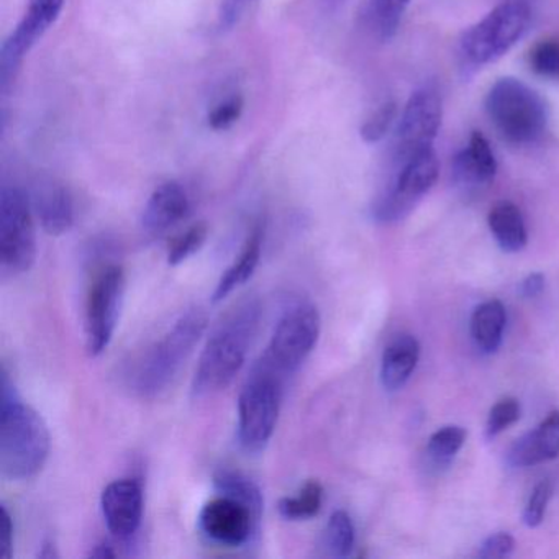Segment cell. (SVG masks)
<instances>
[{"label":"cell","mask_w":559,"mask_h":559,"mask_svg":"<svg viewBox=\"0 0 559 559\" xmlns=\"http://www.w3.org/2000/svg\"><path fill=\"white\" fill-rule=\"evenodd\" d=\"M50 431L35 408L25 404L2 369L0 382V471L12 480L37 476L50 456Z\"/></svg>","instance_id":"1"},{"label":"cell","mask_w":559,"mask_h":559,"mask_svg":"<svg viewBox=\"0 0 559 559\" xmlns=\"http://www.w3.org/2000/svg\"><path fill=\"white\" fill-rule=\"evenodd\" d=\"M258 300H245L215 325L202 349L192 379V395L209 397L225 391L247 361L260 323Z\"/></svg>","instance_id":"2"},{"label":"cell","mask_w":559,"mask_h":559,"mask_svg":"<svg viewBox=\"0 0 559 559\" xmlns=\"http://www.w3.org/2000/svg\"><path fill=\"white\" fill-rule=\"evenodd\" d=\"M207 330L204 310L182 313L168 332L148 346L130 368V389L142 399H155L166 391L188 361L195 345Z\"/></svg>","instance_id":"3"},{"label":"cell","mask_w":559,"mask_h":559,"mask_svg":"<svg viewBox=\"0 0 559 559\" xmlns=\"http://www.w3.org/2000/svg\"><path fill=\"white\" fill-rule=\"evenodd\" d=\"M484 109L493 129L513 146L536 145L548 130L545 99L516 78H500L490 86Z\"/></svg>","instance_id":"4"},{"label":"cell","mask_w":559,"mask_h":559,"mask_svg":"<svg viewBox=\"0 0 559 559\" xmlns=\"http://www.w3.org/2000/svg\"><path fill=\"white\" fill-rule=\"evenodd\" d=\"M530 25L532 9L526 0H503L464 32L457 48L461 67L477 71L500 60L525 37Z\"/></svg>","instance_id":"5"},{"label":"cell","mask_w":559,"mask_h":559,"mask_svg":"<svg viewBox=\"0 0 559 559\" xmlns=\"http://www.w3.org/2000/svg\"><path fill=\"white\" fill-rule=\"evenodd\" d=\"M283 376L258 361L238 397V440L247 453H261L273 438L283 402Z\"/></svg>","instance_id":"6"},{"label":"cell","mask_w":559,"mask_h":559,"mask_svg":"<svg viewBox=\"0 0 559 559\" xmlns=\"http://www.w3.org/2000/svg\"><path fill=\"white\" fill-rule=\"evenodd\" d=\"M322 320L312 304H297L277 320L260 361L284 379L297 372L319 342Z\"/></svg>","instance_id":"7"},{"label":"cell","mask_w":559,"mask_h":559,"mask_svg":"<svg viewBox=\"0 0 559 559\" xmlns=\"http://www.w3.org/2000/svg\"><path fill=\"white\" fill-rule=\"evenodd\" d=\"M37 258L34 205L22 189L4 186L0 192V263L4 274L27 273Z\"/></svg>","instance_id":"8"},{"label":"cell","mask_w":559,"mask_h":559,"mask_svg":"<svg viewBox=\"0 0 559 559\" xmlns=\"http://www.w3.org/2000/svg\"><path fill=\"white\" fill-rule=\"evenodd\" d=\"M395 166L397 169L391 182L372 209L376 221L382 224H392L407 217L440 176V162L433 146L395 163Z\"/></svg>","instance_id":"9"},{"label":"cell","mask_w":559,"mask_h":559,"mask_svg":"<svg viewBox=\"0 0 559 559\" xmlns=\"http://www.w3.org/2000/svg\"><path fill=\"white\" fill-rule=\"evenodd\" d=\"M443 122V100L437 84L425 83L405 104L395 130L394 163L431 148Z\"/></svg>","instance_id":"10"},{"label":"cell","mask_w":559,"mask_h":559,"mask_svg":"<svg viewBox=\"0 0 559 559\" xmlns=\"http://www.w3.org/2000/svg\"><path fill=\"white\" fill-rule=\"evenodd\" d=\"M126 294V274L117 264L104 267L91 284L86 302V342L91 356H99L112 342Z\"/></svg>","instance_id":"11"},{"label":"cell","mask_w":559,"mask_h":559,"mask_svg":"<svg viewBox=\"0 0 559 559\" xmlns=\"http://www.w3.org/2000/svg\"><path fill=\"white\" fill-rule=\"evenodd\" d=\"M64 0H31L27 12L0 48V91L8 94L32 48L53 27Z\"/></svg>","instance_id":"12"},{"label":"cell","mask_w":559,"mask_h":559,"mask_svg":"<svg viewBox=\"0 0 559 559\" xmlns=\"http://www.w3.org/2000/svg\"><path fill=\"white\" fill-rule=\"evenodd\" d=\"M258 525L260 522L245 503L222 493L209 500L199 513V526L204 535L225 546L250 542Z\"/></svg>","instance_id":"13"},{"label":"cell","mask_w":559,"mask_h":559,"mask_svg":"<svg viewBox=\"0 0 559 559\" xmlns=\"http://www.w3.org/2000/svg\"><path fill=\"white\" fill-rule=\"evenodd\" d=\"M100 509L107 528L116 538H133L143 519L142 484L132 477L114 480L100 496Z\"/></svg>","instance_id":"14"},{"label":"cell","mask_w":559,"mask_h":559,"mask_svg":"<svg viewBox=\"0 0 559 559\" xmlns=\"http://www.w3.org/2000/svg\"><path fill=\"white\" fill-rule=\"evenodd\" d=\"M496 155L489 140L480 132H473L469 142L454 155L451 162V176L461 188H486L496 179Z\"/></svg>","instance_id":"15"},{"label":"cell","mask_w":559,"mask_h":559,"mask_svg":"<svg viewBox=\"0 0 559 559\" xmlns=\"http://www.w3.org/2000/svg\"><path fill=\"white\" fill-rule=\"evenodd\" d=\"M559 456V411L551 412L538 427L520 437L507 454L513 467H532Z\"/></svg>","instance_id":"16"},{"label":"cell","mask_w":559,"mask_h":559,"mask_svg":"<svg viewBox=\"0 0 559 559\" xmlns=\"http://www.w3.org/2000/svg\"><path fill=\"white\" fill-rule=\"evenodd\" d=\"M189 198L178 182L169 181L159 186L146 202L142 215L143 231L150 237H159L189 214Z\"/></svg>","instance_id":"17"},{"label":"cell","mask_w":559,"mask_h":559,"mask_svg":"<svg viewBox=\"0 0 559 559\" xmlns=\"http://www.w3.org/2000/svg\"><path fill=\"white\" fill-rule=\"evenodd\" d=\"M34 212L48 235L67 234L74 224V201L70 189L60 182H41L35 191Z\"/></svg>","instance_id":"18"},{"label":"cell","mask_w":559,"mask_h":559,"mask_svg":"<svg viewBox=\"0 0 559 559\" xmlns=\"http://www.w3.org/2000/svg\"><path fill=\"white\" fill-rule=\"evenodd\" d=\"M420 359V343L415 336L397 335L389 342L382 353L381 382L385 391L395 392L404 388Z\"/></svg>","instance_id":"19"},{"label":"cell","mask_w":559,"mask_h":559,"mask_svg":"<svg viewBox=\"0 0 559 559\" xmlns=\"http://www.w3.org/2000/svg\"><path fill=\"white\" fill-rule=\"evenodd\" d=\"M506 307L500 300H487L474 309L471 316V336L474 345L484 355H492L502 345L506 330Z\"/></svg>","instance_id":"20"},{"label":"cell","mask_w":559,"mask_h":559,"mask_svg":"<svg viewBox=\"0 0 559 559\" xmlns=\"http://www.w3.org/2000/svg\"><path fill=\"white\" fill-rule=\"evenodd\" d=\"M487 224H489L490 234L507 253H516L525 248L528 240L525 218L513 202H497L487 215Z\"/></svg>","instance_id":"21"},{"label":"cell","mask_w":559,"mask_h":559,"mask_svg":"<svg viewBox=\"0 0 559 559\" xmlns=\"http://www.w3.org/2000/svg\"><path fill=\"white\" fill-rule=\"evenodd\" d=\"M261 245H263V230L257 227L245 241L243 250L238 254L237 260L222 274L214 290V302H221L253 276L254 270L260 264Z\"/></svg>","instance_id":"22"},{"label":"cell","mask_w":559,"mask_h":559,"mask_svg":"<svg viewBox=\"0 0 559 559\" xmlns=\"http://www.w3.org/2000/svg\"><path fill=\"white\" fill-rule=\"evenodd\" d=\"M214 484L218 493L240 500L260 522L261 513H263V493L258 484L251 480L247 474L235 469H221L215 473Z\"/></svg>","instance_id":"23"},{"label":"cell","mask_w":559,"mask_h":559,"mask_svg":"<svg viewBox=\"0 0 559 559\" xmlns=\"http://www.w3.org/2000/svg\"><path fill=\"white\" fill-rule=\"evenodd\" d=\"M412 0H369L368 17L376 37L389 41L397 35Z\"/></svg>","instance_id":"24"},{"label":"cell","mask_w":559,"mask_h":559,"mask_svg":"<svg viewBox=\"0 0 559 559\" xmlns=\"http://www.w3.org/2000/svg\"><path fill=\"white\" fill-rule=\"evenodd\" d=\"M323 487L319 480H307L294 497H284L277 503L281 515L287 520H309L322 509Z\"/></svg>","instance_id":"25"},{"label":"cell","mask_w":559,"mask_h":559,"mask_svg":"<svg viewBox=\"0 0 559 559\" xmlns=\"http://www.w3.org/2000/svg\"><path fill=\"white\" fill-rule=\"evenodd\" d=\"M325 546L330 555L346 558L355 548V525L345 510H336L330 516L325 530Z\"/></svg>","instance_id":"26"},{"label":"cell","mask_w":559,"mask_h":559,"mask_svg":"<svg viewBox=\"0 0 559 559\" xmlns=\"http://www.w3.org/2000/svg\"><path fill=\"white\" fill-rule=\"evenodd\" d=\"M467 431L457 425H448L431 435L427 444L428 456L437 464H448L463 448Z\"/></svg>","instance_id":"27"},{"label":"cell","mask_w":559,"mask_h":559,"mask_svg":"<svg viewBox=\"0 0 559 559\" xmlns=\"http://www.w3.org/2000/svg\"><path fill=\"white\" fill-rule=\"evenodd\" d=\"M207 237L209 227L204 222H199V224L188 228L185 234L178 235L169 245L168 264L178 266V264L185 263L186 260H189L192 254L198 253L204 247Z\"/></svg>","instance_id":"28"},{"label":"cell","mask_w":559,"mask_h":559,"mask_svg":"<svg viewBox=\"0 0 559 559\" xmlns=\"http://www.w3.org/2000/svg\"><path fill=\"white\" fill-rule=\"evenodd\" d=\"M530 68L533 73L545 80H559V40L548 38V40L538 41L530 50Z\"/></svg>","instance_id":"29"},{"label":"cell","mask_w":559,"mask_h":559,"mask_svg":"<svg viewBox=\"0 0 559 559\" xmlns=\"http://www.w3.org/2000/svg\"><path fill=\"white\" fill-rule=\"evenodd\" d=\"M397 114L399 110L395 100H388V103L382 104V106L362 123L361 130H359L362 142L372 145V143H379L381 140H384L388 133L391 132L392 127H394L395 120H397Z\"/></svg>","instance_id":"30"},{"label":"cell","mask_w":559,"mask_h":559,"mask_svg":"<svg viewBox=\"0 0 559 559\" xmlns=\"http://www.w3.org/2000/svg\"><path fill=\"white\" fill-rule=\"evenodd\" d=\"M520 418V402L513 397H506L497 402L490 408L489 417L486 421V437L496 438L507 428L512 427Z\"/></svg>","instance_id":"31"},{"label":"cell","mask_w":559,"mask_h":559,"mask_svg":"<svg viewBox=\"0 0 559 559\" xmlns=\"http://www.w3.org/2000/svg\"><path fill=\"white\" fill-rule=\"evenodd\" d=\"M551 496L552 486L549 480H542V483L536 484L528 502H526L525 510H523V523L526 526L535 528V526L542 525Z\"/></svg>","instance_id":"32"},{"label":"cell","mask_w":559,"mask_h":559,"mask_svg":"<svg viewBox=\"0 0 559 559\" xmlns=\"http://www.w3.org/2000/svg\"><path fill=\"white\" fill-rule=\"evenodd\" d=\"M241 112H243V99L240 96L230 97L209 114V126L214 130L230 129L240 119Z\"/></svg>","instance_id":"33"},{"label":"cell","mask_w":559,"mask_h":559,"mask_svg":"<svg viewBox=\"0 0 559 559\" xmlns=\"http://www.w3.org/2000/svg\"><path fill=\"white\" fill-rule=\"evenodd\" d=\"M515 548V539L510 533L499 532L487 536L479 549V558H507Z\"/></svg>","instance_id":"34"},{"label":"cell","mask_w":559,"mask_h":559,"mask_svg":"<svg viewBox=\"0 0 559 559\" xmlns=\"http://www.w3.org/2000/svg\"><path fill=\"white\" fill-rule=\"evenodd\" d=\"M250 2L251 0H221V8H218L221 31L228 32L237 27Z\"/></svg>","instance_id":"35"},{"label":"cell","mask_w":559,"mask_h":559,"mask_svg":"<svg viewBox=\"0 0 559 559\" xmlns=\"http://www.w3.org/2000/svg\"><path fill=\"white\" fill-rule=\"evenodd\" d=\"M14 520L8 506H0V556L2 558H12L14 549Z\"/></svg>","instance_id":"36"},{"label":"cell","mask_w":559,"mask_h":559,"mask_svg":"<svg viewBox=\"0 0 559 559\" xmlns=\"http://www.w3.org/2000/svg\"><path fill=\"white\" fill-rule=\"evenodd\" d=\"M543 289H545V276L542 273L530 274L520 284V293H522V296L530 297V299L539 296Z\"/></svg>","instance_id":"37"},{"label":"cell","mask_w":559,"mask_h":559,"mask_svg":"<svg viewBox=\"0 0 559 559\" xmlns=\"http://www.w3.org/2000/svg\"><path fill=\"white\" fill-rule=\"evenodd\" d=\"M90 556L91 558H114L116 551H114L112 546L107 545V543H99V545L94 546Z\"/></svg>","instance_id":"38"},{"label":"cell","mask_w":559,"mask_h":559,"mask_svg":"<svg viewBox=\"0 0 559 559\" xmlns=\"http://www.w3.org/2000/svg\"><path fill=\"white\" fill-rule=\"evenodd\" d=\"M40 556L41 558H47V559H51V558H58V552L55 551V545L53 543H45L44 545V549H41V552H40Z\"/></svg>","instance_id":"39"},{"label":"cell","mask_w":559,"mask_h":559,"mask_svg":"<svg viewBox=\"0 0 559 559\" xmlns=\"http://www.w3.org/2000/svg\"><path fill=\"white\" fill-rule=\"evenodd\" d=\"M346 0H323V4H325V8L330 9V11H336V9L342 8Z\"/></svg>","instance_id":"40"}]
</instances>
